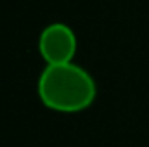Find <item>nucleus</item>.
Listing matches in <instances>:
<instances>
[{"label": "nucleus", "instance_id": "f03ea898", "mask_svg": "<svg viewBox=\"0 0 149 147\" xmlns=\"http://www.w3.org/2000/svg\"><path fill=\"white\" fill-rule=\"evenodd\" d=\"M38 49L47 64L70 62L76 52V35L73 28L61 21L47 24L40 33Z\"/></svg>", "mask_w": 149, "mask_h": 147}, {"label": "nucleus", "instance_id": "f257e3e1", "mask_svg": "<svg viewBox=\"0 0 149 147\" xmlns=\"http://www.w3.org/2000/svg\"><path fill=\"white\" fill-rule=\"evenodd\" d=\"M97 88L92 74L80 64H47L38 76V97L52 111L80 112L95 99Z\"/></svg>", "mask_w": 149, "mask_h": 147}]
</instances>
